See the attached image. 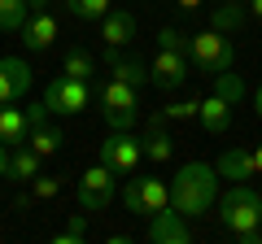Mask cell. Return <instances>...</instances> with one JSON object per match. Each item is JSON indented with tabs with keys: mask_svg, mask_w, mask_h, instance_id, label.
Listing matches in <instances>:
<instances>
[{
	"mask_svg": "<svg viewBox=\"0 0 262 244\" xmlns=\"http://www.w3.org/2000/svg\"><path fill=\"white\" fill-rule=\"evenodd\" d=\"M149 240L153 244H188L192 240V227H188V218L179 214V209H162V214L149 218Z\"/></svg>",
	"mask_w": 262,
	"mask_h": 244,
	"instance_id": "7c38bea8",
	"label": "cell"
},
{
	"mask_svg": "<svg viewBox=\"0 0 262 244\" xmlns=\"http://www.w3.org/2000/svg\"><path fill=\"white\" fill-rule=\"evenodd\" d=\"M219 179H232V183H245V179H258V166H253V149H227L223 157L214 161Z\"/></svg>",
	"mask_w": 262,
	"mask_h": 244,
	"instance_id": "5bb4252c",
	"label": "cell"
},
{
	"mask_svg": "<svg viewBox=\"0 0 262 244\" xmlns=\"http://www.w3.org/2000/svg\"><path fill=\"white\" fill-rule=\"evenodd\" d=\"M27 135H31L27 109H13V105H0V144H5V149H18V144H27Z\"/></svg>",
	"mask_w": 262,
	"mask_h": 244,
	"instance_id": "e0dca14e",
	"label": "cell"
},
{
	"mask_svg": "<svg viewBox=\"0 0 262 244\" xmlns=\"http://www.w3.org/2000/svg\"><path fill=\"white\" fill-rule=\"evenodd\" d=\"M196 113H201V101H175V105H162L153 122H196Z\"/></svg>",
	"mask_w": 262,
	"mask_h": 244,
	"instance_id": "d4e9b609",
	"label": "cell"
},
{
	"mask_svg": "<svg viewBox=\"0 0 262 244\" xmlns=\"http://www.w3.org/2000/svg\"><path fill=\"white\" fill-rule=\"evenodd\" d=\"M96 101V83L92 79H75V75H57L53 83L44 87V105L48 113H61V118H75V113H88Z\"/></svg>",
	"mask_w": 262,
	"mask_h": 244,
	"instance_id": "5b68a950",
	"label": "cell"
},
{
	"mask_svg": "<svg viewBox=\"0 0 262 244\" xmlns=\"http://www.w3.org/2000/svg\"><path fill=\"white\" fill-rule=\"evenodd\" d=\"M122 205H127V214H136V218H153V214H162V209L170 205V188L162 183V179H153V175H127Z\"/></svg>",
	"mask_w": 262,
	"mask_h": 244,
	"instance_id": "8992f818",
	"label": "cell"
},
{
	"mask_svg": "<svg viewBox=\"0 0 262 244\" xmlns=\"http://www.w3.org/2000/svg\"><path fill=\"white\" fill-rule=\"evenodd\" d=\"M170 153H175V144H170L166 135V122H153L149 118V135H144V161H170Z\"/></svg>",
	"mask_w": 262,
	"mask_h": 244,
	"instance_id": "44dd1931",
	"label": "cell"
},
{
	"mask_svg": "<svg viewBox=\"0 0 262 244\" xmlns=\"http://www.w3.org/2000/svg\"><path fill=\"white\" fill-rule=\"evenodd\" d=\"M105 66L114 70V79H122V83H131V87L149 83V66H144L140 57H122V48H110V53H105Z\"/></svg>",
	"mask_w": 262,
	"mask_h": 244,
	"instance_id": "9a60e30c",
	"label": "cell"
},
{
	"mask_svg": "<svg viewBox=\"0 0 262 244\" xmlns=\"http://www.w3.org/2000/svg\"><path fill=\"white\" fill-rule=\"evenodd\" d=\"M196 122H201L210 135H227V131H232V105H227L223 96L210 92L206 101H201V113H196Z\"/></svg>",
	"mask_w": 262,
	"mask_h": 244,
	"instance_id": "2e32d148",
	"label": "cell"
},
{
	"mask_svg": "<svg viewBox=\"0 0 262 244\" xmlns=\"http://www.w3.org/2000/svg\"><path fill=\"white\" fill-rule=\"evenodd\" d=\"M31 83H35V75H31V66L22 57H0V105L27 101Z\"/></svg>",
	"mask_w": 262,
	"mask_h": 244,
	"instance_id": "30bf717a",
	"label": "cell"
},
{
	"mask_svg": "<svg viewBox=\"0 0 262 244\" xmlns=\"http://www.w3.org/2000/svg\"><path fill=\"white\" fill-rule=\"evenodd\" d=\"M61 75H75V79H92L96 83V57L88 53V48H70L61 61Z\"/></svg>",
	"mask_w": 262,
	"mask_h": 244,
	"instance_id": "7402d4cb",
	"label": "cell"
},
{
	"mask_svg": "<svg viewBox=\"0 0 262 244\" xmlns=\"http://www.w3.org/2000/svg\"><path fill=\"white\" fill-rule=\"evenodd\" d=\"M9 175V149H5V144H0V179Z\"/></svg>",
	"mask_w": 262,
	"mask_h": 244,
	"instance_id": "4dcf8cb0",
	"label": "cell"
},
{
	"mask_svg": "<svg viewBox=\"0 0 262 244\" xmlns=\"http://www.w3.org/2000/svg\"><path fill=\"white\" fill-rule=\"evenodd\" d=\"M188 70H192L188 53L158 48V57L149 61V83L158 87V92H179V87H184V79H188Z\"/></svg>",
	"mask_w": 262,
	"mask_h": 244,
	"instance_id": "9c48e42d",
	"label": "cell"
},
{
	"mask_svg": "<svg viewBox=\"0 0 262 244\" xmlns=\"http://www.w3.org/2000/svg\"><path fill=\"white\" fill-rule=\"evenodd\" d=\"M96 105H101L105 122L114 131H131L136 118H140V87H131V83L110 75L105 83H96Z\"/></svg>",
	"mask_w": 262,
	"mask_h": 244,
	"instance_id": "277c9868",
	"label": "cell"
},
{
	"mask_svg": "<svg viewBox=\"0 0 262 244\" xmlns=\"http://www.w3.org/2000/svg\"><path fill=\"white\" fill-rule=\"evenodd\" d=\"M96 161H105L118 179H127V175H136V166L144 161V140H136L131 131H114L110 140H101Z\"/></svg>",
	"mask_w": 262,
	"mask_h": 244,
	"instance_id": "52a82bcc",
	"label": "cell"
},
{
	"mask_svg": "<svg viewBox=\"0 0 262 244\" xmlns=\"http://www.w3.org/2000/svg\"><path fill=\"white\" fill-rule=\"evenodd\" d=\"M245 18H249V5H245V0H223V5L210 9V27L223 31V35H236V31L245 27Z\"/></svg>",
	"mask_w": 262,
	"mask_h": 244,
	"instance_id": "ac0fdd59",
	"label": "cell"
},
{
	"mask_svg": "<svg viewBox=\"0 0 262 244\" xmlns=\"http://www.w3.org/2000/svg\"><path fill=\"white\" fill-rule=\"evenodd\" d=\"M214 96H223L227 105H241L245 101V79L241 75H232V70H223V75H214Z\"/></svg>",
	"mask_w": 262,
	"mask_h": 244,
	"instance_id": "484cf974",
	"label": "cell"
},
{
	"mask_svg": "<svg viewBox=\"0 0 262 244\" xmlns=\"http://www.w3.org/2000/svg\"><path fill=\"white\" fill-rule=\"evenodd\" d=\"M175 5H179V9H184V13H196V9H201V5H206V0H175Z\"/></svg>",
	"mask_w": 262,
	"mask_h": 244,
	"instance_id": "f546056e",
	"label": "cell"
},
{
	"mask_svg": "<svg viewBox=\"0 0 262 244\" xmlns=\"http://www.w3.org/2000/svg\"><path fill=\"white\" fill-rule=\"evenodd\" d=\"M61 5H66V13L79 18V22H101L105 13L114 9V0H61Z\"/></svg>",
	"mask_w": 262,
	"mask_h": 244,
	"instance_id": "603a6c76",
	"label": "cell"
},
{
	"mask_svg": "<svg viewBox=\"0 0 262 244\" xmlns=\"http://www.w3.org/2000/svg\"><path fill=\"white\" fill-rule=\"evenodd\" d=\"M136 27H140V22H136V13H131V9H110L101 18V39L110 48H127L131 39H136Z\"/></svg>",
	"mask_w": 262,
	"mask_h": 244,
	"instance_id": "4fadbf2b",
	"label": "cell"
},
{
	"mask_svg": "<svg viewBox=\"0 0 262 244\" xmlns=\"http://www.w3.org/2000/svg\"><path fill=\"white\" fill-rule=\"evenodd\" d=\"M27 144L39 153V157H57V153H61V144H66V135H61V127H53V122L44 118L39 127H31Z\"/></svg>",
	"mask_w": 262,
	"mask_h": 244,
	"instance_id": "ffe728a7",
	"label": "cell"
},
{
	"mask_svg": "<svg viewBox=\"0 0 262 244\" xmlns=\"http://www.w3.org/2000/svg\"><path fill=\"white\" fill-rule=\"evenodd\" d=\"M27 5H31V13H35V9H48L53 0H27Z\"/></svg>",
	"mask_w": 262,
	"mask_h": 244,
	"instance_id": "e575fe53",
	"label": "cell"
},
{
	"mask_svg": "<svg viewBox=\"0 0 262 244\" xmlns=\"http://www.w3.org/2000/svg\"><path fill=\"white\" fill-rule=\"evenodd\" d=\"M114 197H118V175H114L105 161H96L92 170H83V179H79V209L101 214Z\"/></svg>",
	"mask_w": 262,
	"mask_h": 244,
	"instance_id": "ba28073f",
	"label": "cell"
},
{
	"mask_svg": "<svg viewBox=\"0 0 262 244\" xmlns=\"http://www.w3.org/2000/svg\"><path fill=\"white\" fill-rule=\"evenodd\" d=\"M57 192H61V179H57V175H44V170L27 183V197H31V201H53Z\"/></svg>",
	"mask_w": 262,
	"mask_h": 244,
	"instance_id": "4316f807",
	"label": "cell"
},
{
	"mask_svg": "<svg viewBox=\"0 0 262 244\" xmlns=\"http://www.w3.org/2000/svg\"><path fill=\"white\" fill-rule=\"evenodd\" d=\"M245 5H249V18H258V22H262V0H245Z\"/></svg>",
	"mask_w": 262,
	"mask_h": 244,
	"instance_id": "1f68e13d",
	"label": "cell"
},
{
	"mask_svg": "<svg viewBox=\"0 0 262 244\" xmlns=\"http://www.w3.org/2000/svg\"><path fill=\"white\" fill-rule=\"evenodd\" d=\"M158 48H175V53H188V35L179 27H162L158 31Z\"/></svg>",
	"mask_w": 262,
	"mask_h": 244,
	"instance_id": "f1b7e54d",
	"label": "cell"
},
{
	"mask_svg": "<svg viewBox=\"0 0 262 244\" xmlns=\"http://www.w3.org/2000/svg\"><path fill=\"white\" fill-rule=\"evenodd\" d=\"M83 240H88V209H79V214H70V223L57 235V244H83Z\"/></svg>",
	"mask_w": 262,
	"mask_h": 244,
	"instance_id": "83f0119b",
	"label": "cell"
},
{
	"mask_svg": "<svg viewBox=\"0 0 262 244\" xmlns=\"http://www.w3.org/2000/svg\"><path fill=\"white\" fill-rule=\"evenodd\" d=\"M18 35H22V44H27V53H48V48L57 44V35H61V27H57V18L48 9H35Z\"/></svg>",
	"mask_w": 262,
	"mask_h": 244,
	"instance_id": "8fae6325",
	"label": "cell"
},
{
	"mask_svg": "<svg viewBox=\"0 0 262 244\" xmlns=\"http://www.w3.org/2000/svg\"><path fill=\"white\" fill-rule=\"evenodd\" d=\"M253 166H258V179H262V144L253 149Z\"/></svg>",
	"mask_w": 262,
	"mask_h": 244,
	"instance_id": "d6a6232c",
	"label": "cell"
},
{
	"mask_svg": "<svg viewBox=\"0 0 262 244\" xmlns=\"http://www.w3.org/2000/svg\"><path fill=\"white\" fill-rule=\"evenodd\" d=\"M258 197H262V188H258Z\"/></svg>",
	"mask_w": 262,
	"mask_h": 244,
	"instance_id": "d590c367",
	"label": "cell"
},
{
	"mask_svg": "<svg viewBox=\"0 0 262 244\" xmlns=\"http://www.w3.org/2000/svg\"><path fill=\"white\" fill-rule=\"evenodd\" d=\"M188 61H192V70H201V75H223V70L236 66V44L232 35H223V31H196V35H188Z\"/></svg>",
	"mask_w": 262,
	"mask_h": 244,
	"instance_id": "3957f363",
	"label": "cell"
},
{
	"mask_svg": "<svg viewBox=\"0 0 262 244\" xmlns=\"http://www.w3.org/2000/svg\"><path fill=\"white\" fill-rule=\"evenodd\" d=\"M214 201H219V170L210 161L179 166V175L170 179V209H179L184 218H201Z\"/></svg>",
	"mask_w": 262,
	"mask_h": 244,
	"instance_id": "6da1fadb",
	"label": "cell"
},
{
	"mask_svg": "<svg viewBox=\"0 0 262 244\" xmlns=\"http://www.w3.org/2000/svg\"><path fill=\"white\" fill-rule=\"evenodd\" d=\"M31 18L27 0H0V31H22Z\"/></svg>",
	"mask_w": 262,
	"mask_h": 244,
	"instance_id": "cb8c5ba5",
	"label": "cell"
},
{
	"mask_svg": "<svg viewBox=\"0 0 262 244\" xmlns=\"http://www.w3.org/2000/svg\"><path fill=\"white\" fill-rule=\"evenodd\" d=\"M253 109H258V118H262V83H258V92H253Z\"/></svg>",
	"mask_w": 262,
	"mask_h": 244,
	"instance_id": "836d02e7",
	"label": "cell"
},
{
	"mask_svg": "<svg viewBox=\"0 0 262 244\" xmlns=\"http://www.w3.org/2000/svg\"><path fill=\"white\" fill-rule=\"evenodd\" d=\"M219 223L236 235V244H262V197L249 183H232L219 197Z\"/></svg>",
	"mask_w": 262,
	"mask_h": 244,
	"instance_id": "7a4b0ae2",
	"label": "cell"
},
{
	"mask_svg": "<svg viewBox=\"0 0 262 244\" xmlns=\"http://www.w3.org/2000/svg\"><path fill=\"white\" fill-rule=\"evenodd\" d=\"M39 170H44V157H39L31 144H18V149H9V179H22V183H31Z\"/></svg>",
	"mask_w": 262,
	"mask_h": 244,
	"instance_id": "d6986e66",
	"label": "cell"
}]
</instances>
